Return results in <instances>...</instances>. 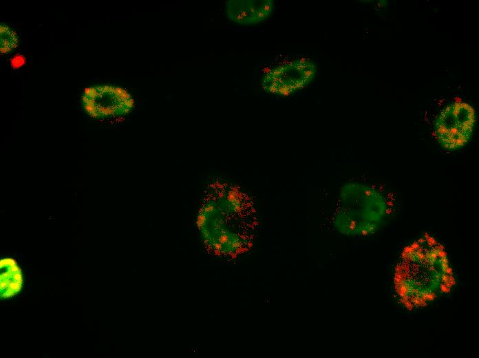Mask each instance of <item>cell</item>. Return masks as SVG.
I'll use <instances>...</instances> for the list:
<instances>
[{"label": "cell", "instance_id": "3", "mask_svg": "<svg viewBox=\"0 0 479 358\" xmlns=\"http://www.w3.org/2000/svg\"><path fill=\"white\" fill-rule=\"evenodd\" d=\"M341 190L334 224L341 233L368 235L375 232L385 218L387 207L382 196L360 183H349Z\"/></svg>", "mask_w": 479, "mask_h": 358}, {"label": "cell", "instance_id": "9", "mask_svg": "<svg viewBox=\"0 0 479 358\" xmlns=\"http://www.w3.org/2000/svg\"><path fill=\"white\" fill-rule=\"evenodd\" d=\"M1 52L6 54L13 50L17 44L15 32L6 25H1Z\"/></svg>", "mask_w": 479, "mask_h": 358}, {"label": "cell", "instance_id": "2", "mask_svg": "<svg viewBox=\"0 0 479 358\" xmlns=\"http://www.w3.org/2000/svg\"><path fill=\"white\" fill-rule=\"evenodd\" d=\"M197 215L200 239L208 250L220 256H234L249 244L252 218L247 197L235 186L209 185Z\"/></svg>", "mask_w": 479, "mask_h": 358}, {"label": "cell", "instance_id": "10", "mask_svg": "<svg viewBox=\"0 0 479 358\" xmlns=\"http://www.w3.org/2000/svg\"><path fill=\"white\" fill-rule=\"evenodd\" d=\"M24 62L23 57L18 55L12 59L11 63L14 67H19L23 65Z\"/></svg>", "mask_w": 479, "mask_h": 358}, {"label": "cell", "instance_id": "7", "mask_svg": "<svg viewBox=\"0 0 479 358\" xmlns=\"http://www.w3.org/2000/svg\"><path fill=\"white\" fill-rule=\"evenodd\" d=\"M274 8L275 3L270 0H231L226 3L225 12L233 22L251 25L265 21Z\"/></svg>", "mask_w": 479, "mask_h": 358}, {"label": "cell", "instance_id": "1", "mask_svg": "<svg viewBox=\"0 0 479 358\" xmlns=\"http://www.w3.org/2000/svg\"><path fill=\"white\" fill-rule=\"evenodd\" d=\"M455 284L448 254L433 237L425 235L402 251L394 268V290L404 308L429 306L449 294Z\"/></svg>", "mask_w": 479, "mask_h": 358}, {"label": "cell", "instance_id": "5", "mask_svg": "<svg viewBox=\"0 0 479 358\" xmlns=\"http://www.w3.org/2000/svg\"><path fill=\"white\" fill-rule=\"evenodd\" d=\"M82 103L87 114L95 118L125 116L134 107V100L126 90L111 85L87 87Z\"/></svg>", "mask_w": 479, "mask_h": 358}, {"label": "cell", "instance_id": "4", "mask_svg": "<svg viewBox=\"0 0 479 358\" xmlns=\"http://www.w3.org/2000/svg\"><path fill=\"white\" fill-rule=\"evenodd\" d=\"M476 124V113L465 102L447 105L438 114L434 133L438 143L445 149L454 151L464 147L469 141Z\"/></svg>", "mask_w": 479, "mask_h": 358}, {"label": "cell", "instance_id": "8", "mask_svg": "<svg viewBox=\"0 0 479 358\" xmlns=\"http://www.w3.org/2000/svg\"><path fill=\"white\" fill-rule=\"evenodd\" d=\"M23 275L17 262L7 257L0 260V297L10 299L19 293L23 288Z\"/></svg>", "mask_w": 479, "mask_h": 358}, {"label": "cell", "instance_id": "6", "mask_svg": "<svg viewBox=\"0 0 479 358\" xmlns=\"http://www.w3.org/2000/svg\"><path fill=\"white\" fill-rule=\"evenodd\" d=\"M315 72L316 67L310 60L295 59L270 70L262 78V87L271 94L289 95L306 86Z\"/></svg>", "mask_w": 479, "mask_h": 358}]
</instances>
